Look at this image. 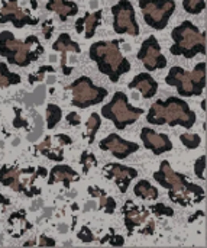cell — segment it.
Listing matches in <instances>:
<instances>
[{
	"label": "cell",
	"mask_w": 207,
	"mask_h": 248,
	"mask_svg": "<svg viewBox=\"0 0 207 248\" xmlns=\"http://www.w3.org/2000/svg\"><path fill=\"white\" fill-rule=\"evenodd\" d=\"M152 177L158 185L168 189L170 199L180 206L196 205L203 202L205 199L203 187L192 183L187 176L174 171L167 160L160 164V170L155 171Z\"/></svg>",
	"instance_id": "obj_1"
},
{
	"label": "cell",
	"mask_w": 207,
	"mask_h": 248,
	"mask_svg": "<svg viewBox=\"0 0 207 248\" xmlns=\"http://www.w3.org/2000/svg\"><path fill=\"white\" fill-rule=\"evenodd\" d=\"M147 121L152 125H170L183 126L190 129L197 121V115L190 109L189 103L180 97H168L165 100H157L148 110Z\"/></svg>",
	"instance_id": "obj_2"
},
{
	"label": "cell",
	"mask_w": 207,
	"mask_h": 248,
	"mask_svg": "<svg viewBox=\"0 0 207 248\" xmlns=\"http://www.w3.org/2000/svg\"><path fill=\"white\" fill-rule=\"evenodd\" d=\"M122 42V39L97 41L89 51V57L97 64L100 73L107 76L112 83H118L120 77L131 70V62L122 55L119 48Z\"/></svg>",
	"instance_id": "obj_3"
},
{
	"label": "cell",
	"mask_w": 207,
	"mask_h": 248,
	"mask_svg": "<svg viewBox=\"0 0 207 248\" xmlns=\"http://www.w3.org/2000/svg\"><path fill=\"white\" fill-rule=\"evenodd\" d=\"M44 54V46L35 35L19 41L9 31L0 32V55L6 57L10 64L17 67H28L32 61H36Z\"/></svg>",
	"instance_id": "obj_4"
},
{
	"label": "cell",
	"mask_w": 207,
	"mask_h": 248,
	"mask_svg": "<svg viewBox=\"0 0 207 248\" xmlns=\"http://www.w3.org/2000/svg\"><path fill=\"white\" fill-rule=\"evenodd\" d=\"M171 38L174 41L170 48L173 55H181L190 60L197 54H206V33L190 20H184L181 25L174 28Z\"/></svg>",
	"instance_id": "obj_5"
},
{
	"label": "cell",
	"mask_w": 207,
	"mask_h": 248,
	"mask_svg": "<svg viewBox=\"0 0 207 248\" xmlns=\"http://www.w3.org/2000/svg\"><path fill=\"white\" fill-rule=\"evenodd\" d=\"M165 83L176 87L183 97L200 96L206 86V62H199L193 71H187L183 67H173L165 77Z\"/></svg>",
	"instance_id": "obj_6"
},
{
	"label": "cell",
	"mask_w": 207,
	"mask_h": 248,
	"mask_svg": "<svg viewBox=\"0 0 207 248\" xmlns=\"http://www.w3.org/2000/svg\"><path fill=\"white\" fill-rule=\"evenodd\" d=\"M144 112V109L132 106L123 92H116L112 100L102 108V116L112 121L119 131L125 129L129 125H133Z\"/></svg>",
	"instance_id": "obj_7"
},
{
	"label": "cell",
	"mask_w": 207,
	"mask_h": 248,
	"mask_svg": "<svg viewBox=\"0 0 207 248\" xmlns=\"http://www.w3.org/2000/svg\"><path fill=\"white\" fill-rule=\"evenodd\" d=\"M67 90H71L73 94L71 105L78 109H87L90 106L99 105L109 94L107 89L96 86L93 80L87 76H81L80 78L73 81L70 86H67Z\"/></svg>",
	"instance_id": "obj_8"
},
{
	"label": "cell",
	"mask_w": 207,
	"mask_h": 248,
	"mask_svg": "<svg viewBox=\"0 0 207 248\" xmlns=\"http://www.w3.org/2000/svg\"><path fill=\"white\" fill-rule=\"evenodd\" d=\"M139 7L147 25L152 29L163 31L176 12V0H139Z\"/></svg>",
	"instance_id": "obj_9"
},
{
	"label": "cell",
	"mask_w": 207,
	"mask_h": 248,
	"mask_svg": "<svg viewBox=\"0 0 207 248\" xmlns=\"http://www.w3.org/2000/svg\"><path fill=\"white\" fill-rule=\"evenodd\" d=\"M123 217L128 234L132 235L138 231L142 235H152L155 231V222L149 219V211L144 206L135 205L132 201H126L123 206Z\"/></svg>",
	"instance_id": "obj_10"
},
{
	"label": "cell",
	"mask_w": 207,
	"mask_h": 248,
	"mask_svg": "<svg viewBox=\"0 0 207 248\" xmlns=\"http://www.w3.org/2000/svg\"><path fill=\"white\" fill-rule=\"evenodd\" d=\"M113 13V29L116 33H128L132 36H138L141 33V28L136 22L135 9L129 0H119L112 6Z\"/></svg>",
	"instance_id": "obj_11"
},
{
	"label": "cell",
	"mask_w": 207,
	"mask_h": 248,
	"mask_svg": "<svg viewBox=\"0 0 207 248\" xmlns=\"http://www.w3.org/2000/svg\"><path fill=\"white\" fill-rule=\"evenodd\" d=\"M136 57H138V60L142 61L144 67L148 71H155V70H161V68L167 67V58L163 55L160 42L157 41V38L154 35L148 36L142 42Z\"/></svg>",
	"instance_id": "obj_12"
},
{
	"label": "cell",
	"mask_w": 207,
	"mask_h": 248,
	"mask_svg": "<svg viewBox=\"0 0 207 248\" xmlns=\"http://www.w3.org/2000/svg\"><path fill=\"white\" fill-rule=\"evenodd\" d=\"M12 22L15 28L20 29L25 25H36L38 17H32L29 10L19 6L17 0H6L0 9V23Z\"/></svg>",
	"instance_id": "obj_13"
},
{
	"label": "cell",
	"mask_w": 207,
	"mask_h": 248,
	"mask_svg": "<svg viewBox=\"0 0 207 248\" xmlns=\"http://www.w3.org/2000/svg\"><path fill=\"white\" fill-rule=\"evenodd\" d=\"M99 148L102 151H109L112 153L113 157L123 160L126 157H129L131 154L136 153L139 150V144L123 140L120 135L118 134H110L106 138H103L99 144Z\"/></svg>",
	"instance_id": "obj_14"
},
{
	"label": "cell",
	"mask_w": 207,
	"mask_h": 248,
	"mask_svg": "<svg viewBox=\"0 0 207 248\" xmlns=\"http://www.w3.org/2000/svg\"><path fill=\"white\" fill-rule=\"evenodd\" d=\"M103 174L106 179L113 180L116 183L120 193H126L131 182L138 177V171L135 169L122 166V164H116V163L107 164L103 170Z\"/></svg>",
	"instance_id": "obj_15"
},
{
	"label": "cell",
	"mask_w": 207,
	"mask_h": 248,
	"mask_svg": "<svg viewBox=\"0 0 207 248\" xmlns=\"http://www.w3.org/2000/svg\"><path fill=\"white\" fill-rule=\"evenodd\" d=\"M35 171V167H28V169H16L10 166H3L0 169V183L3 186L10 187L15 192H22L28 196V187L26 185L29 180H20L22 174H30Z\"/></svg>",
	"instance_id": "obj_16"
},
{
	"label": "cell",
	"mask_w": 207,
	"mask_h": 248,
	"mask_svg": "<svg viewBox=\"0 0 207 248\" xmlns=\"http://www.w3.org/2000/svg\"><path fill=\"white\" fill-rule=\"evenodd\" d=\"M141 140L147 150H151L155 155H161L173 150V142L165 134H158L151 128H142Z\"/></svg>",
	"instance_id": "obj_17"
},
{
	"label": "cell",
	"mask_w": 207,
	"mask_h": 248,
	"mask_svg": "<svg viewBox=\"0 0 207 248\" xmlns=\"http://www.w3.org/2000/svg\"><path fill=\"white\" fill-rule=\"evenodd\" d=\"M128 87L129 89H138L144 99H151L158 92V83L148 73H139V74H136L132 78V81L128 84Z\"/></svg>",
	"instance_id": "obj_18"
},
{
	"label": "cell",
	"mask_w": 207,
	"mask_h": 248,
	"mask_svg": "<svg viewBox=\"0 0 207 248\" xmlns=\"http://www.w3.org/2000/svg\"><path fill=\"white\" fill-rule=\"evenodd\" d=\"M100 20H102V10H96L93 15L91 13H86L84 16L77 19V22H75V32L77 33L84 32V36L87 39H90V38L94 36L96 29L100 25Z\"/></svg>",
	"instance_id": "obj_19"
},
{
	"label": "cell",
	"mask_w": 207,
	"mask_h": 248,
	"mask_svg": "<svg viewBox=\"0 0 207 248\" xmlns=\"http://www.w3.org/2000/svg\"><path fill=\"white\" fill-rule=\"evenodd\" d=\"M78 179H80V174L75 170H73L71 167L64 166V164H57L55 167H52V170L49 173L48 185H54L57 182H61V183H64L65 189H70V185L73 182H77Z\"/></svg>",
	"instance_id": "obj_20"
},
{
	"label": "cell",
	"mask_w": 207,
	"mask_h": 248,
	"mask_svg": "<svg viewBox=\"0 0 207 248\" xmlns=\"http://www.w3.org/2000/svg\"><path fill=\"white\" fill-rule=\"evenodd\" d=\"M45 7L51 12L58 13L62 22H65L70 16L78 13V6L74 1H67V0H48Z\"/></svg>",
	"instance_id": "obj_21"
},
{
	"label": "cell",
	"mask_w": 207,
	"mask_h": 248,
	"mask_svg": "<svg viewBox=\"0 0 207 248\" xmlns=\"http://www.w3.org/2000/svg\"><path fill=\"white\" fill-rule=\"evenodd\" d=\"M52 49L54 51H59V52H74V54H80L81 48L78 45V42L73 41L71 36L68 33H61L58 36V39L52 44Z\"/></svg>",
	"instance_id": "obj_22"
},
{
	"label": "cell",
	"mask_w": 207,
	"mask_h": 248,
	"mask_svg": "<svg viewBox=\"0 0 207 248\" xmlns=\"http://www.w3.org/2000/svg\"><path fill=\"white\" fill-rule=\"evenodd\" d=\"M133 193H135V196L145 199V201H157L160 196L158 189L154 187L148 180H139L136 183V186L133 187Z\"/></svg>",
	"instance_id": "obj_23"
},
{
	"label": "cell",
	"mask_w": 207,
	"mask_h": 248,
	"mask_svg": "<svg viewBox=\"0 0 207 248\" xmlns=\"http://www.w3.org/2000/svg\"><path fill=\"white\" fill-rule=\"evenodd\" d=\"M35 151H39L42 155L48 157L52 161H58L59 163V161L64 160V155H62V150L61 148L59 150H52V147H51V137H46L44 140V142H41L39 145H36L35 147Z\"/></svg>",
	"instance_id": "obj_24"
},
{
	"label": "cell",
	"mask_w": 207,
	"mask_h": 248,
	"mask_svg": "<svg viewBox=\"0 0 207 248\" xmlns=\"http://www.w3.org/2000/svg\"><path fill=\"white\" fill-rule=\"evenodd\" d=\"M22 81L20 76L17 73H12L6 62H0V87H9V86H15L19 84Z\"/></svg>",
	"instance_id": "obj_25"
},
{
	"label": "cell",
	"mask_w": 207,
	"mask_h": 248,
	"mask_svg": "<svg viewBox=\"0 0 207 248\" xmlns=\"http://www.w3.org/2000/svg\"><path fill=\"white\" fill-rule=\"evenodd\" d=\"M86 126H87V134L84 135V138H87L89 144H93V141H94V138H96V134H97L99 128L102 126L100 115L93 112V113L90 115V118H89V121H87Z\"/></svg>",
	"instance_id": "obj_26"
},
{
	"label": "cell",
	"mask_w": 207,
	"mask_h": 248,
	"mask_svg": "<svg viewBox=\"0 0 207 248\" xmlns=\"http://www.w3.org/2000/svg\"><path fill=\"white\" fill-rule=\"evenodd\" d=\"M62 118V109L58 105L49 103L46 106V128L54 129Z\"/></svg>",
	"instance_id": "obj_27"
},
{
	"label": "cell",
	"mask_w": 207,
	"mask_h": 248,
	"mask_svg": "<svg viewBox=\"0 0 207 248\" xmlns=\"http://www.w3.org/2000/svg\"><path fill=\"white\" fill-rule=\"evenodd\" d=\"M180 140H181L183 145L189 150H196L202 144V137L197 134H181Z\"/></svg>",
	"instance_id": "obj_28"
},
{
	"label": "cell",
	"mask_w": 207,
	"mask_h": 248,
	"mask_svg": "<svg viewBox=\"0 0 207 248\" xmlns=\"http://www.w3.org/2000/svg\"><path fill=\"white\" fill-rule=\"evenodd\" d=\"M183 7L190 15H199L205 10L206 3L205 0H183Z\"/></svg>",
	"instance_id": "obj_29"
},
{
	"label": "cell",
	"mask_w": 207,
	"mask_h": 248,
	"mask_svg": "<svg viewBox=\"0 0 207 248\" xmlns=\"http://www.w3.org/2000/svg\"><path fill=\"white\" fill-rule=\"evenodd\" d=\"M80 163L83 166V174H87L90 171L91 167H96L97 166V160L94 157V154H90L87 151H84L80 157Z\"/></svg>",
	"instance_id": "obj_30"
},
{
	"label": "cell",
	"mask_w": 207,
	"mask_h": 248,
	"mask_svg": "<svg viewBox=\"0 0 207 248\" xmlns=\"http://www.w3.org/2000/svg\"><path fill=\"white\" fill-rule=\"evenodd\" d=\"M46 73H55V68H54L52 65H42L35 74H30V76H29V83L33 84V83H36V81H42Z\"/></svg>",
	"instance_id": "obj_31"
},
{
	"label": "cell",
	"mask_w": 207,
	"mask_h": 248,
	"mask_svg": "<svg viewBox=\"0 0 207 248\" xmlns=\"http://www.w3.org/2000/svg\"><path fill=\"white\" fill-rule=\"evenodd\" d=\"M151 212L152 214H155L157 217H173L174 215V211L171 209V208H168L167 205H164V203H155V205H152L151 206Z\"/></svg>",
	"instance_id": "obj_32"
},
{
	"label": "cell",
	"mask_w": 207,
	"mask_h": 248,
	"mask_svg": "<svg viewBox=\"0 0 207 248\" xmlns=\"http://www.w3.org/2000/svg\"><path fill=\"white\" fill-rule=\"evenodd\" d=\"M205 171H206V155H202L194 163V173L197 179L205 180Z\"/></svg>",
	"instance_id": "obj_33"
},
{
	"label": "cell",
	"mask_w": 207,
	"mask_h": 248,
	"mask_svg": "<svg viewBox=\"0 0 207 248\" xmlns=\"http://www.w3.org/2000/svg\"><path fill=\"white\" fill-rule=\"evenodd\" d=\"M77 237H78V240H81L83 243H91V241H94V235H93V232L90 231V228H89L87 225L81 227V230L78 231Z\"/></svg>",
	"instance_id": "obj_34"
},
{
	"label": "cell",
	"mask_w": 207,
	"mask_h": 248,
	"mask_svg": "<svg viewBox=\"0 0 207 248\" xmlns=\"http://www.w3.org/2000/svg\"><path fill=\"white\" fill-rule=\"evenodd\" d=\"M13 110H15V121H13V126L16 128V129H19V128H26L28 126V122L25 121V119H22V109L20 108H17V106H15L13 108Z\"/></svg>",
	"instance_id": "obj_35"
},
{
	"label": "cell",
	"mask_w": 207,
	"mask_h": 248,
	"mask_svg": "<svg viewBox=\"0 0 207 248\" xmlns=\"http://www.w3.org/2000/svg\"><path fill=\"white\" fill-rule=\"evenodd\" d=\"M52 32H54L52 20H51V19H48V20H45V22H44V25H42V33H44L45 39H49V38L52 36Z\"/></svg>",
	"instance_id": "obj_36"
},
{
	"label": "cell",
	"mask_w": 207,
	"mask_h": 248,
	"mask_svg": "<svg viewBox=\"0 0 207 248\" xmlns=\"http://www.w3.org/2000/svg\"><path fill=\"white\" fill-rule=\"evenodd\" d=\"M67 122L71 125V126H78L81 124V119H80V115L77 112H70L67 115Z\"/></svg>",
	"instance_id": "obj_37"
},
{
	"label": "cell",
	"mask_w": 207,
	"mask_h": 248,
	"mask_svg": "<svg viewBox=\"0 0 207 248\" xmlns=\"http://www.w3.org/2000/svg\"><path fill=\"white\" fill-rule=\"evenodd\" d=\"M103 209H104V212L106 214H113L115 212V209H116V202H115V199H112V198H106V202H104V205H103Z\"/></svg>",
	"instance_id": "obj_38"
},
{
	"label": "cell",
	"mask_w": 207,
	"mask_h": 248,
	"mask_svg": "<svg viewBox=\"0 0 207 248\" xmlns=\"http://www.w3.org/2000/svg\"><path fill=\"white\" fill-rule=\"evenodd\" d=\"M109 243H110V246H116V247H122L123 244H125V240H123V237H120V235H112L110 238H109Z\"/></svg>",
	"instance_id": "obj_39"
},
{
	"label": "cell",
	"mask_w": 207,
	"mask_h": 248,
	"mask_svg": "<svg viewBox=\"0 0 207 248\" xmlns=\"http://www.w3.org/2000/svg\"><path fill=\"white\" fill-rule=\"evenodd\" d=\"M55 138L59 141L61 145H71L73 144V140L68 135H65V134H58V135H55Z\"/></svg>",
	"instance_id": "obj_40"
},
{
	"label": "cell",
	"mask_w": 207,
	"mask_h": 248,
	"mask_svg": "<svg viewBox=\"0 0 207 248\" xmlns=\"http://www.w3.org/2000/svg\"><path fill=\"white\" fill-rule=\"evenodd\" d=\"M87 190H89V195H90V196H93V198H100L102 195H104V193H106L104 190L99 189L97 186H90Z\"/></svg>",
	"instance_id": "obj_41"
},
{
	"label": "cell",
	"mask_w": 207,
	"mask_h": 248,
	"mask_svg": "<svg viewBox=\"0 0 207 248\" xmlns=\"http://www.w3.org/2000/svg\"><path fill=\"white\" fill-rule=\"evenodd\" d=\"M39 246L41 247H55V241L52 240V238H48V237H45V235H42L41 237V241H39Z\"/></svg>",
	"instance_id": "obj_42"
},
{
	"label": "cell",
	"mask_w": 207,
	"mask_h": 248,
	"mask_svg": "<svg viewBox=\"0 0 207 248\" xmlns=\"http://www.w3.org/2000/svg\"><path fill=\"white\" fill-rule=\"evenodd\" d=\"M0 203H1V205H4V206H7V205L10 203V201H9L7 198H4L3 195H0Z\"/></svg>",
	"instance_id": "obj_43"
},
{
	"label": "cell",
	"mask_w": 207,
	"mask_h": 248,
	"mask_svg": "<svg viewBox=\"0 0 207 248\" xmlns=\"http://www.w3.org/2000/svg\"><path fill=\"white\" fill-rule=\"evenodd\" d=\"M30 3H32V7H33V9H36V7H38V4H36V0H30Z\"/></svg>",
	"instance_id": "obj_44"
},
{
	"label": "cell",
	"mask_w": 207,
	"mask_h": 248,
	"mask_svg": "<svg viewBox=\"0 0 207 248\" xmlns=\"http://www.w3.org/2000/svg\"><path fill=\"white\" fill-rule=\"evenodd\" d=\"M202 109H203V110H206V100H203V102H202Z\"/></svg>",
	"instance_id": "obj_45"
},
{
	"label": "cell",
	"mask_w": 207,
	"mask_h": 248,
	"mask_svg": "<svg viewBox=\"0 0 207 248\" xmlns=\"http://www.w3.org/2000/svg\"><path fill=\"white\" fill-rule=\"evenodd\" d=\"M35 244H36L35 241H28V243H26L25 246H35Z\"/></svg>",
	"instance_id": "obj_46"
}]
</instances>
